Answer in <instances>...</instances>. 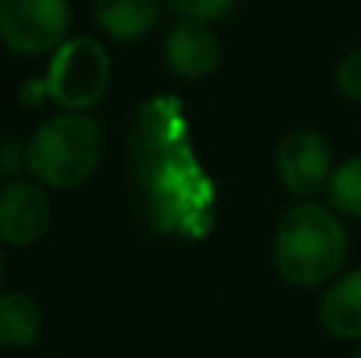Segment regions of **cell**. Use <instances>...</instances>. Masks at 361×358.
Masks as SVG:
<instances>
[{
	"label": "cell",
	"instance_id": "ba28073f",
	"mask_svg": "<svg viewBox=\"0 0 361 358\" xmlns=\"http://www.w3.org/2000/svg\"><path fill=\"white\" fill-rule=\"evenodd\" d=\"M320 323L333 340H361V270L336 276L320 302Z\"/></svg>",
	"mask_w": 361,
	"mask_h": 358
},
{
	"label": "cell",
	"instance_id": "52a82bcc",
	"mask_svg": "<svg viewBox=\"0 0 361 358\" xmlns=\"http://www.w3.org/2000/svg\"><path fill=\"white\" fill-rule=\"evenodd\" d=\"M222 61L219 38L203 23H180L165 38V67L184 82H200Z\"/></svg>",
	"mask_w": 361,
	"mask_h": 358
},
{
	"label": "cell",
	"instance_id": "3957f363",
	"mask_svg": "<svg viewBox=\"0 0 361 358\" xmlns=\"http://www.w3.org/2000/svg\"><path fill=\"white\" fill-rule=\"evenodd\" d=\"M108 82H111L108 51L92 38H70L51 57L44 92L67 111H86L95 101H102Z\"/></svg>",
	"mask_w": 361,
	"mask_h": 358
},
{
	"label": "cell",
	"instance_id": "8fae6325",
	"mask_svg": "<svg viewBox=\"0 0 361 358\" xmlns=\"http://www.w3.org/2000/svg\"><path fill=\"white\" fill-rule=\"evenodd\" d=\"M326 197H330V206L343 216L361 219V152L349 156L345 162H339L330 175L326 184Z\"/></svg>",
	"mask_w": 361,
	"mask_h": 358
},
{
	"label": "cell",
	"instance_id": "4fadbf2b",
	"mask_svg": "<svg viewBox=\"0 0 361 358\" xmlns=\"http://www.w3.org/2000/svg\"><path fill=\"white\" fill-rule=\"evenodd\" d=\"M169 4L178 16L190 19V23H212V19H222L225 13H231L238 0H169Z\"/></svg>",
	"mask_w": 361,
	"mask_h": 358
},
{
	"label": "cell",
	"instance_id": "7a4b0ae2",
	"mask_svg": "<svg viewBox=\"0 0 361 358\" xmlns=\"http://www.w3.org/2000/svg\"><path fill=\"white\" fill-rule=\"evenodd\" d=\"M102 159V127L86 111H67L48 118L35 130L25 165L44 187L73 190L89 181Z\"/></svg>",
	"mask_w": 361,
	"mask_h": 358
},
{
	"label": "cell",
	"instance_id": "277c9868",
	"mask_svg": "<svg viewBox=\"0 0 361 358\" xmlns=\"http://www.w3.org/2000/svg\"><path fill=\"white\" fill-rule=\"evenodd\" d=\"M70 29L67 0H0V42L16 54H48Z\"/></svg>",
	"mask_w": 361,
	"mask_h": 358
},
{
	"label": "cell",
	"instance_id": "7c38bea8",
	"mask_svg": "<svg viewBox=\"0 0 361 358\" xmlns=\"http://www.w3.org/2000/svg\"><path fill=\"white\" fill-rule=\"evenodd\" d=\"M333 82L349 101H361V48H352L339 57Z\"/></svg>",
	"mask_w": 361,
	"mask_h": 358
},
{
	"label": "cell",
	"instance_id": "30bf717a",
	"mask_svg": "<svg viewBox=\"0 0 361 358\" xmlns=\"http://www.w3.org/2000/svg\"><path fill=\"white\" fill-rule=\"evenodd\" d=\"M42 333V308L25 292L0 295V346L29 349Z\"/></svg>",
	"mask_w": 361,
	"mask_h": 358
},
{
	"label": "cell",
	"instance_id": "8992f818",
	"mask_svg": "<svg viewBox=\"0 0 361 358\" xmlns=\"http://www.w3.org/2000/svg\"><path fill=\"white\" fill-rule=\"evenodd\" d=\"M51 226V203L42 184L10 181L0 187V241L6 245H35Z\"/></svg>",
	"mask_w": 361,
	"mask_h": 358
},
{
	"label": "cell",
	"instance_id": "5b68a950",
	"mask_svg": "<svg viewBox=\"0 0 361 358\" xmlns=\"http://www.w3.org/2000/svg\"><path fill=\"white\" fill-rule=\"evenodd\" d=\"M276 171L288 194L314 197L330 184L333 149L314 127H295L279 140L276 149Z\"/></svg>",
	"mask_w": 361,
	"mask_h": 358
},
{
	"label": "cell",
	"instance_id": "2e32d148",
	"mask_svg": "<svg viewBox=\"0 0 361 358\" xmlns=\"http://www.w3.org/2000/svg\"><path fill=\"white\" fill-rule=\"evenodd\" d=\"M51 358H63V355H51Z\"/></svg>",
	"mask_w": 361,
	"mask_h": 358
},
{
	"label": "cell",
	"instance_id": "5bb4252c",
	"mask_svg": "<svg viewBox=\"0 0 361 358\" xmlns=\"http://www.w3.org/2000/svg\"><path fill=\"white\" fill-rule=\"evenodd\" d=\"M0 283H4V254H0Z\"/></svg>",
	"mask_w": 361,
	"mask_h": 358
},
{
	"label": "cell",
	"instance_id": "9c48e42d",
	"mask_svg": "<svg viewBox=\"0 0 361 358\" xmlns=\"http://www.w3.org/2000/svg\"><path fill=\"white\" fill-rule=\"evenodd\" d=\"M92 13L105 35L118 42H137L159 25L162 4L159 0H95Z\"/></svg>",
	"mask_w": 361,
	"mask_h": 358
},
{
	"label": "cell",
	"instance_id": "6da1fadb",
	"mask_svg": "<svg viewBox=\"0 0 361 358\" xmlns=\"http://www.w3.org/2000/svg\"><path fill=\"white\" fill-rule=\"evenodd\" d=\"M349 257V235L336 209L301 203L279 219L273 235V264L295 289L333 283Z\"/></svg>",
	"mask_w": 361,
	"mask_h": 358
},
{
	"label": "cell",
	"instance_id": "9a60e30c",
	"mask_svg": "<svg viewBox=\"0 0 361 358\" xmlns=\"http://www.w3.org/2000/svg\"><path fill=\"white\" fill-rule=\"evenodd\" d=\"M352 358H361V352H355V355H352Z\"/></svg>",
	"mask_w": 361,
	"mask_h": 358
}]
</instances>
